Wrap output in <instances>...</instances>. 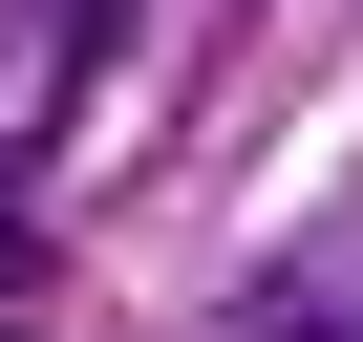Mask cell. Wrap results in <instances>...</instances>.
Returning a JSON list of instances; mask_svg holds the SVG:
<instances>
[{
	"label": "cell",
	"instance_id": "1",
	"mask_svg": "<svg viewBox=\"0 0 363 342\" xmlns=\"http://www.w3.org/2000/svg\"><path fill=\"white\" fill-rule=\"evenodd\" d=\"M278 342H363V321H278Z\"/></svg>",
	"mask_w": 363,
	"mask_h": 342
}]
</instances>
